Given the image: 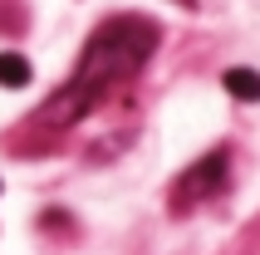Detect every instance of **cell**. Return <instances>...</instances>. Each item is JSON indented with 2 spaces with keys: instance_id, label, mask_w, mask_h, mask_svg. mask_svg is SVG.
I'll use <instances>...</instances> for the list:
<instances>
[{
  "instance_id": "5b68a950",
  "label": "cell",
  "mask_w": 260,
  "mask_h": 255,
  "mask_svg": "<svg viewBox=\"0 0 260 255\" xmlns=\"http://www.w3.org/2000/svg\"><path fill=\"white\" fill-rule=\"evenodd\" d=\"M177 5H197V0H177Z\"/></svg>"
},
{
  "instance_id": "277c9868",
  "label": "cell",
  "mask_w": 260,
  "mask_h": 255,
  "mask_svg": "<svg viewBox=\"0 0 260 255\" xmlns=\"http://www.w3.org/2000/svg\"><path fill=\"white\" fill-rule=\"evenodd\" d=\"M29 79H35L29 59L20 54V49H0V84H5V88H25Z\"/></svg>"
},
{
  "instance_id": "6da1fadb",
  "label": "cell",
  "mask_w": 260,
  "mask_h": 255,
  "mask_svg": "<svg viewBox=\"0 0 260 255\" xmlns=\"http://www.w3.org/2000/svg\"><path fill=\"white\" fill-rule=\"evenodd\" d=\"M157 40H162V35H157L152 20H138V15H113V20H103V25L88 35L84 59H79L74 79L49 99L44 118H49L54 128H69V123H79L84 113H93L108 88L123 84V79H133V74L152 59Z\"/></svg>"
},
{
  "instance_id": "3957f363",
  "label": "cell",
  "mask_w": 260,
  "mask_h": 255,
  "mask_svg": "<svg viewBox=\"0 0 260 255\" xmlns=\"http://www.w3.org/2000/svg\"><path fill=\"white\" fill-rule=\"evenodd\" d=\"M221 84H226V93H231V99L260 103V74H255V69H241V64H236V69L221 74Z\"/></svg>"
},
{
  "instance_id": "7a4b0ae2",
  "label": "cell",
  "mask_w": 260,
  "mask_h": 255,
  "mask_svg": "<svg viewBox=\"0 0 260 255\" xmlns=\"http://www.w3.org/2000/svg\"><path fill=\"white\" fill-rule=\"evenodd\" d=\"M226 167H231V152H226V147L206 152L202 162H191V167L177 177V186H172V206L187 211V206H197V201L216 197L221 186H226Z\"/></svg>"
}]
</instances>
